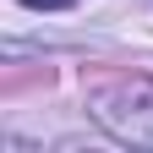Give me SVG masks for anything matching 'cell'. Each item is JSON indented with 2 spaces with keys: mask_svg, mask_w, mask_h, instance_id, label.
I'll return each mask as SVG.
<instances>
[{
  "mask_svg": "<svg viewBox=\"0 0 153 153\" xmlns=\"http://www.w3.org/2000/svg\"><path fill=\"white\" fill-rule=\"evenodd\" d=\"M22 6H33V11H55V6H71V0H22Z\"/></svg>",
  "mask_w": 153,
  "mask_h": 153,
  "instance_id": "6da1fadb",
  "label": "cell"
}]
</instances>
